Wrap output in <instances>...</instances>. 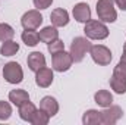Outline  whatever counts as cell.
Instances as JSON below:
<instances>
[{"mask_svg": "<svg viewBox=\"0 0 126 125\" xmlns=\"http://www.w3.org/2000/svg\"><path fill=\"white\" fill-rule=\"evenodd\" d=\"M12 116V106L9 102L0 100V121H7Z\"/></svg>", "mask_w": 126, "mask_h": 125, "instance_id": "cell-24", "label": "cell"}, {"mask_svg": "<svg viewBox=\"0 0 126 125\" xmlns=\"http://www.w3.org/2000/svg\"><path fill=\"white\" fill-rule=\"evenodd\" d=\"M84 32H85L87 38H90V40H104L110 34L106 22H103L100 19L98 21L97 19H90L88 22H85Z\"/></svg>", "mask_w": 126, "mask_h": 125, "instance_id": "cell-1", "label": "cell"}, {"mask_svg": "<svg viewBox=\"0 0 126 125\" xmlns=\"http://www.w3.org/2000/svg\"><path fill=\"white\" fill-rule=\"evenodd\" d=\"M27 63H28V68L32 72H37L38 69L46 66V56L41 52H32L27 58Z\"/></svg>", "mask_w": 126, "mask_h": 125, "instance_id": "cell-13", "label": "cell"}, {"mask_svg": "<svg viewBox=\"0 0 126 125\" xmlns=\"http://www.w3.org/2000/svg\"><path fill=\"white\" fill-rule=\"evenodd\" d=\"M91 49V43L87 37H75L70 43V56L75 63H79L84 61L87 53Z\"/></svg>", "mask_w": 126, "mask_h": 125, "instance_id": "cell-2", "label": "cell"}, {"mask_svg": "<svg viewBox=\"0 0 126 125\" xmlns=\"http://www.w3.org/2000/svg\"><path fill=\"white\" fill-rule=\"evenodd\" d=\"M18 109H19V116H21V119H24V121H27V122H31L32 116H34V113H35V110H37L35 104L31 103L30 100L25 102V103H22Z\"/></svg>", "mask_w": 126, "mask_h": 125, "instance_id": "cell-15", "label": "cell"}, {"mask_svg": "<svg viewBox=\"0 0 126 125\" xmlns=\"http://www.w3.org/2000/svg\"><path fill=\"white\" fill-rule=\"evenodd\" d=\"M90 55H91L93 61H94L97 65H100V66H107V65H110L111 59H113L110 49L106 47V46H103V44L91 46V49H90Z\"/></svg>", "mask_w": 126, "mask_h": 125, "instance_id": "cell-5", "label": "cell"}, {"mask_svg": "<svg viewBox=\"0 0 126 125\" xmlns=\"http://www.w3.org/2000/svg\"><path fill=\"white\" fill-rule=\"evenodd\" d=\"M3 78L9 84H19L24 80L22 66L18 62H7L3 66Z\"/></svg>", "mask_w": 126, "mask_h": 125, "instance_id": "cell-4", "label": "cell"}, {"mask_svg": "<svg viewBox=\"0 0 126 125\" xmlns=\"http://www.w3.org/2000/svg\"><path fill=\"white\" fill-rule=\"evenodd\" d=\"M40 109H43V110L51 118V116L57 115V112H59V103H57V100H56L54 97L46 96V97H43L41 102H40Z\"/></svg>", "mask_w": 126, "mask_h": 125, "instance_id": "cell-12", "label": "cell"}, {"mask_svg": "<svg viewBox=\"0 0 126 125\" xmlns=\"http://www.w3.org/2000/svg\"><path fill=\"white\" fill-rule=\"evenodd\" d=\"M113 75L120 78V80H123V81H126V63H123V62L117 63L114 66V69H113Z\"/></svg>", "mask_w": 126, "mask_h": 125, "instance_id": "cell-26", "label": "cell"}, {"mask_svg": "<svg viewBox=\"0 0 126 125\" xmlns=\"http://www.w3.org/2000/svg\"><path fill=\"white\" fill-rule=\"evenodd\" d=\"M114 3L120 10H126V0H114Z\"/></svg>", "mask_w": 126, "mask_h": 125, "instance_id": "cell-28", "label": "cell"}, {"mask_svg": "<svg viewBox=\"0 0 126 125\" xmlns=\"http://www.w3.org/2000/svg\"><path fill=\"white\" fill-rule=\"evenodd\" d=\"M72 15H73V18H75L78 22L85 24V22H88V21L91 19V9H90L88 3L81 1V3H76V4L73 6Z\"/></svg>", "mask_w": 126, "mask_h": 125, "instance_id": "cell-10", "label": "cell"}, {"mask_svg": "<svg viewBox=\"0 0 126 125\" xmlns=\"http://www.w3.org/2000/svg\"><path fill=\"white\" fill-rule=\"evenodd\" d=\"M122 116H123L122 107L120 106H116V104H110V106L104 107V110L101 112V124L103 125H113V124H116Z\"/></svg>", "mask_w": 126, "mask_h": 125, "instance_id": "cell-8", "label": "cell"}, {"mask_svg": "<svg viewBox=\"0 0 126 125\" xmlns=\"http://www.w3.org/2000/svg\"><path fill=\"white\" fill-rule=\"evenodd\" d=\"M110 87H111V90H113L114 93H117V94H125L126 93V81L117 78V77H114V75L110 78Z\"/></svg>", "mask_w": 126, "mask_h": 125, "instance_id": "cell-22", "label": "cell"}, {"mask_svg": "<svg viewBox=\"0 0 126 125\" xmlns=\"http://www.w3.org/2000/svg\"><path fill=\"white\" fill-rule=\"evenodd\" d=\"M94 100L98 106L107 107V106H110L113 103V96H111L110 91H107V90H98L94 94Z\"/></svg>", "mask_w": 126, "mask_h": 125, "instance_id": "cell-18", "label": "cell"}, {"mask_svg": "<svg viewBox=\"0 0 126 125\" xmlns=\"http://www.w3.org/2000/svg\"><path fill=\"white\" fill-rule=\"evenodd\" d=\"M21 24H22L24 30H37V28L43 24V15L40 13L38 9L28 10V12H25V13L22 15Z\"/></svg>", "mask_w": 126, "mask_h": 125, "instance_id": "cell-7", "label": "cell"}, {"mask_svg": "<svg viewBox=\"0 0 126 125\" xmlns=\"http://www.w3.org/2000/svg\"><path fill=\"white\" fill-rule=\"evenodd\" d=\"M50 21L51 24L56 27V28H62V27H66L69 24V13L66 9H62V7H57L51 12L50 15Z\"/></svg>", "mask_w": 126, "mask_h": 125, "instance_id": "cell-11", "label": "cell"}, {"mask_svg": "<svg viewBox=\"0 0 126 125\" xmlns=\"http://www.w3.org/2000/svg\"><path fill=\"white\" fill-rule=\"evenodd\" d=\"M51 63H53V69L54 71H57V72H66V71L70 69V66L73 63V59H72L70 53L62 50V52H57V53L53 55Z\"/></svg>", "mask_w": 126, "mask_h": 125, "instance_id": "cell-6", "label": "cell"}, {"mask_svg": "<svg viewBox=\"0 0 126 125\" xmlns=\"http://www.w3.org/2000/svg\"><path fill=\"white\" fill-rule=\"evenodd\" d=\"M21 38H22V41L28 47H34V46H37L40 43V35H38V32L35 31V30H25V31L22 32Z\"/></svg>", "mask_w": 126, "mask_h": 125, "instance_id": "cell-20", "label": "cell"}, {"mask_svg": "<svg viewBox=\"0 0 126 125\" xmlns=\"http://www.w3.org/2000/svg\"><path fill=\"white\" fill-rule=\"evenodd\" d=\"M30 100V94L27 90H22V88H15L9 93V102H12V104L15 106H21L22 103L28 102Z\"/></svg>", "mask_w": 126, "mask_h": 125, "instance_id": "cell-14", "label": "cell"}, {"mask_svg": "<svg viewBox=\"0 0 126 125\" xmlns=\"http://www.w3.org/2000/svg\"><path fill=\"white\" fill-rule=\"evenodd\" d=\"M47 49H48V52H50L51 55H54V53H57V52L64 50V43H63L60 38H56V40H53L51 43L47 44Z\"/></svg>", "mask_w": 126, "mask_h": 125, "instance_id": "cell-25", "label": "cell"}, {"mask_svg": "<svg viewBox=\"0 0 126 125\" xmlns=\"http://www.w3.org/2000/svg\"><path fill=\"white\" fill-rule=\"evenodd\" d=\"M15 37V30L9 24H0V41H7Z\"/></svg>", "mask_w": 126, "mask_h": 125, "instance_id": "cell-23", "label": "cell"}, {"mask_svg": "<svg viewBox=\"0 0 126 125\" xmlns=\"http://www.w3.org/2000/svg\"><path fill=\"white\" fill-rule=\"evenodd\" d=\"M19 52V44L13 40H7V41H3L1 47H0V55L1 56H6V58H10V56H15L16 53Z\"/></svg>", "mask_w": 126, "mask_h": 125, "instance_id": "cell-17", "label": "cell"}, {"mask_svg": "<svg viewBox=\"0 0 126 125\" xmlns=\"http://www.w3.org/2000/svg\"><path fill=\"white\" fill-rule=\"evenodd\" d=\"M82 124L84 125H98L101 124V112L95 110V109H90L84 113L82 116Z\"/></svg>", "mask_w": 126, "mask_h": 125, "instance_id": "cell-19", "label": "cell"}, {"mask_svg": "<svg viewBox=\"0 0 126 125\" xmlns=\"http://www.w3.org/2000/svg\"><path fill=\"white\" fill-rule=\"evenodd\" d=\"M48 121H50V116L43 109H37L31 119V124L32 125H47Z\"/></svg>", "mask_w": 126, "mask_h": 125, "instance_id": "cell-21", "label": "cell"}, {"mask_svg": "<svg viewBox=\"0 0 126 125\" xmlns=\"http://www.w3.org/2000/svg\"><path fill=\"white\" fill-rule=\"evenodd\" d=\"M95 10H97L98 19L106 24H109V22L111 24L117 19V12L114 9V0H98Z\"/></svg>", "mask_w": 126, "mask_h": 125, "instance_id": "cell-3", "label": "cell"}, {"mask_svg": "<svg viewBox=\"0 0 126 125\" xmlns=\"http://www.w3.org/2000/svg\"><path fill=\"white\" fill-rule=\"evenodd\" d=\"M53 80H54V74L50 68L44 66L41 69H38L35 72V84L41 88H47L53 84Z\"/></svg>", "mask_w": 126, "mask_h": 125, "instance_id": "cell-9", "label": "cell"}, {"mask_svg": "<svg viewBox=\"0 0 126 125\" xmlns=\"http://www.w3.org/2000/svg\"><path fill=\"white\" fill-rule=\"evenodd\" d=\"M32 3H34L35 9H38V10H44V9H47V7L51 6L53 0H32Z\"/></svg>", "mask_w": 126, "mask_h": 125, "instance_id": "cell-27", "label": "cell"}, {"mask_svg": "<svg viewBox=\"0 0 126 125\" xmlns=\"http://www.w3.org/2000/svg\"><path fill=\"white\" fill-rule=\"evenodd\" d=\"M123 52H126V43L123 44Z\"/></svg>", "mask_w": 126, "mask_h": 125, "instance_id": "cell-30", "label": "cell"}, {"mask_svg": "<svg viewBox=\"0 0 126 125\" xmlns=\"http://www.w3.org/2000/svg\"><path fill=\"white\" fill-rule=\"evenodd\" d=\"M38 35H40V41H43V43H51L53 40H56V38H59V31H57V28L53 25H50V27H44L41 31L38 32Z\"/></svg>", "mask_w": 126, "mask_h": 125, "instance_id": "cell-16", "label": "cell"}, {"mask_svg": "<svg viewBox=\"0 0 126 125\" xmlns=\"http://www.w3.org/2000/svg\"><path fill=\"white\" fill-rule=\"evenodd\" d=\"M120 62L126 63V52H123V55H122V58H120Z\"/></svg>", "mask_w": 126, "mask_h": 125, "instance_id": "cell-29", "label": "cell"}]
</instances>
